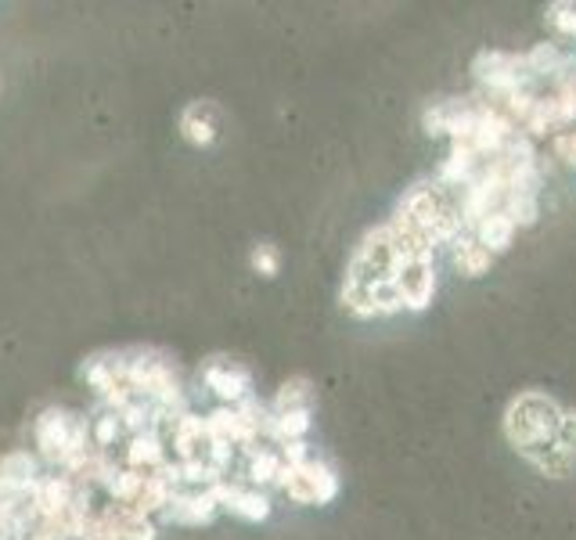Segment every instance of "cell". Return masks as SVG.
<instances>
[{
    "instance_id": "cell-1",
    "label": "cell",
    "mask_w": 576,
    "mask_h": 540,
    "mask_svg": "<svg viewBox=\"0 0 576 540\" xmlns=\"http://www.w3.org/2000/svg\"><path fill=\"white\" fill-rule=\"evenodd\" d=\"M562 422H566V407H558V400L540 389H526L504 411V436L519 454H526V450L555 443Z\"/></svg>"
},
{
    "instance_id": "cell-2",
    "label": "cell",
    "mask_w": 576,
    "mask_h": 540,
    "mask_svg": "<svg viewBox=\"0 0 576 540\" xmlns=\"http://www.w3.org/2000/svg\"><path fill=\"white\" fill-rule=\"evenodd\" d=\"M404 260H400V252L393 245V234L389 227H371L364 238L357 242L350 256V267H346V281L353 285H378V281H396Z\"/></svg>"
},
{
    "instance_id": "cell-3",
    "label": "cell",
    "mask_w": 576,
    "mask_h": 540,
    "mask_svg": "<svg viewBox=\"0 0 576 540\" xmlns=\"http://www.w3.org/2000/svg\"><path fill=\"white\" fill-rule=\"evenodd\" d=\"M278 486L285 490L296 504H328L339 497V476L335 468L321 458H310L296 468H281Z\"/></svg>"
},
{
    "instance_id": "cell-4",
    "label": "cell",
    "mask_w": 576,
    "mask_h": 540,
    "mask_svg": "<svg viewBox=\"0 0 576 540\" xmlns=\"http://www.w3.org/2000/svg\"><path fill=\"white\" fill-rule=\"evenodd\" d=\"M36 443H40L47 458L76 461L83 454V447H87V422L58 411V407H47L36 418Z\"/></svg>"
},
{
    "instance_id": "cell-5",
    "label": "cell",
    "mask_w": 576,
    "mask_h": 540,
    "mask_svg": "<svg viewBox=\"0 0 576 540\" xmlns=\"http://www.w3.org/2000/svg\"><path fill=\"white\" fill-rule=\"evenodd\" d=\"M436 285H440V278H436V256L404 263L400 274H396V288L404 296V310H411V314L429 310L432 299H436Z\"/></svg>"
},
{
    "instance_id": "cell-6",
    "label": "cell",
    "mask_w": 576,
    "mask_h": 540,
    "mask_svg": "<svg viewBox=\"0 0 576 540\" xmlns=\"http://www.w3.org/2000/svg\"><path fill=\"white\" fill-rule=\"evenodd\" d=\"M213 490V497L224 508H231V515H238V519L245 522H263L270 515V497L263 494V490H256V486H238V483H213L209 486Z\"/></svg>"
},
{
    "instance_id": "cell-7",
    "label": "cell",
    "mask_w": 576,
    "mask_h": 540,
    "mask_svg": "<svg viewBox=\"0 0 576 540\" xmlns=\"http://www.w3.org/2000/svg\"><path fill=\"white\" fill-rule=\"evenodd\" d=\"M206 382H209V389H213V393L231 407H238L242 400H249L252 396L249 371H245L242 364H231V360H213V364L206 368Z\"/></svg>"
},
{
    "instance_id": "cell-8",
    "label": "cell",
    "mask_w": 576,
    "mask_h": 540,
    "mask_svg": "<svg viewBox=\"0 0 576 540\" xmlns=\"http://www.w3.org/2000/svg\"><path fill=\"white\" fill-rule=\"evenodd\" d=\"M220 508V501L213 497V490H198V494H173L166 504V519L184 522V526H202L209 522Z\"/></svg>"
},
{
    "instance_id": "cell-9",
    "label": "cell",
    "mask_w": 576,
    "mask_h": 540,
    "mask_svg": "<svg viewBox=\"0 0 576 540\" xmlns=\"http://www.w3.org/2000/svg\"><path fill=\"white\" fill-rule=\"evenodd\" d=\"M216 130H220V123H216L213 101H191L180 112V134H184V141L198 144V148H209L216 141Z\"/></svg>"
},
{
    "instance_id": "cell-10",
    "label": "cell",
    "mask_w": 576,
    "mask_h": 540,
    "mask_svg": "<svg viewBox=\"0 0 576 540\" xmlns=\"http://www.w3.org/2000/svg\"><path fill=\"white\" fill-rule=\"evenodd\" d=\"M515 234H519V227H515V220L504 209H494L490 216H483L476 224V231H472V238H476L479 245H483L490 256H501V252H508L512 249V242H515Z\"/></svg>"
},
{
    "instance_id": "cell-11",
    "label": "cell",
    "mask_w": 576,
    "mask_h": 540,
    "mask_svg": "<svg viewBox=\"0 0 576 540\" xmlns=\"http://www.w3.org/2000/svg\"><path fill=\"white\" fill-rule=\"evenodd\" d=\"M450 260H454V270L465 274V278H483L486 270L494 267V256H490L468 231L450 245Z\"/></svg>"
},
{
    "instance_id": "cell-12",
    "label": "cell",
    "mask_w": 576,
    "mask_h": 540,
    "mask_svg": "<svg viewBox=\"0 0 576 540\" xmlns=\"http://www.w3.org/2000/svg\"><path fill=\"white\" fill-rule=\"evenodd\" d=\"M522 458L530 461L533 468H537L540 476H551V479H562V476H569L573 472V465H576V454L573 450H566L562 443H548V447H537V450H526Z\"/></svg>"
},
{
    "instance_id": "cell-13",
    "label": "cell",
    "mask_w": 576,
    "mask_h": 540,
    "mask_svg": "<svg viewBox=\"0 0 576 540\" xmlns=\"http://www.w3.org/2000/svg\"><path fill=\"white\" fill-rule=\"evenodd\" d=\"M314 382L303 375L288 378L285 386L278 389L274 404H270V414H288V411H314Z\"/></svg>"
},
{
    "instance_id": "cell-14",
    "label": "cell",
    "mask_w": 576,
    "mask_h": 540,
    "mask_svg": "<svg viewBox=\"0 0 576 540\" xmlns=\"http://www.w3.org/2000/svg\"><path fill=\"white\" fill-rule=\"evenodd\" d=\"M206 425H202V418H195V414H184L177 422V429H173V443H177V450H180V458L184 461H195V458H202L206 454Z\"/></svg>"
},
{
    "instance_id": "cell-15",
    "label": "cell",
    "mask_w": 576,
    "mask_h": 540,
    "mask_svg": "<svg viewBox=\"0 0 576 540\" xmlns=\"http://www.w3.org/2000/svg\"><path fill=\"white\" fill-rule=\"evenodd\" d=\"M33 504L47 515V519H54V515H62L65 508H69V504H72V501H69V483H65V479H58V476L40 479V483H36Z\"/></svg>"
},
{
    "instance_id": "cell-16",
    "label": "cell",
    "mask_w": 576,
    "mask_h": 540,
    "mask_svg": "<svg viewBox=\"0 0 576 540\" xmlns=\"http://www.w3.org/2000/svg\"><path fill=\"white\" fill-rule=\"evenodd\" d=\"M0 483L15 486V490H29L36 483V461L29 458V450H15L0 461Z\"/></svg>"
},
{
    "instance_id": "cell-17",
    "label": "cell",
    "mask_w": 576,
    "mask_h": 540,
    "mask_svg": "<svg viewBox=\"0 0 576 540\" xmlns=\"http://www.w3.org/2000/svg\"><path fill=\"white\" fill-rule=\"evenodd\" d=\"M501 209L512 216L515 227H533L540 220V195H530V191H508Z\"/></svg>"
},
{
    "instance_id": "cell-18",
    "label": "cell",
    "mask_w": 576,
    "mask_h": 540,
    "mask_svg": "<svg viewBox=\"0 0 576 540\" xmlns=\"http://www.w3.org/2000/svg\"><path fill=\"white\" fill-rule=\"evenodd\" d=\"M281 468H285V461H281V454L278 450H256L249 458V483L260 490V486H267V483H278L281 479Z\"/></svg>"
},
{
    "instance_id": "cell-19",
    "label": "cell",
    "mask_w": 576,
    "mask_h": 540,
    "mask_svg": "<svg viewBox=\"0 0 576 540\" xmlns=\"http://www.w3.org/2000/svg\"><path fill=\"white\" fill-rule=\"evenodd\" d=\"M126 461L130 465H159L162 461V443L155 432H137L130 447H126Z\"/></svg>"
},
{
    "instance_id": "cell-20",
    "label": "cell",
    "mask_w": 576,
    "mask_h": 540,
    "mask_svg": "<svg viewBox=\"0 0 576 540\" xmlns=\"http://www.w3.org/2000/svg\"><path fill=\"white\" fill-rule=\"evenodd\" d=\"M249 263H252V270H256L260 278H278V270H281V252L274 249V245H270V242H263V245H256V249H252Z\"/></svg>"
},
{
    "instance_id": "cell-21",
    "label": "cell",
    "mask_w": 576,
    "mask_h": 540,
    "mask_svg": "<svg viewBox=\"0 0 576 540\" xmlns=\"http://www.w3.org/2000/svg\"><path fill=\"white\" fill-rule=\"evenodd\" d=\"M144 479L148 476H137V472H116V479H112V494L123 497V501H137V494L144 490Z\"/></svg>"
},
{
    "instance_id": "cell-22",
    "label": "cell",
    "mask_w": 576,
    "mask_h": 540,
    "mask_svg": "<svg viewBox=\"0 0 576 540\" xmlns=\"http://www.w3.org/2000/svg\"><path fill=\"white\" fill-rule=\"evenodd\" d=\"M119 540H155V526L144 515H123V533H119Z\"/></svg>"
},
{
    "instance_id": "cell-23",
    "label": "cell",
    "mask_w": 576,
    "mask_h": 540,
    "mask_svg": "<svg viewBox=\"0 0 576 540\" xmlns=\"http://www.w3.org/2000/svg\"><path fill=\"white\" fill-rule=\"evenodd\" d=\"M551 152H555V159H562L576 170V130H562V134L551 137Z\"/></svg>"
},
{
    "instance_id": "cell-24",
    "label": "cell",
    "mask_w": 576,
    "mask_h": 540,
    "mask_svg": "<svg viewBox=\"0 0 576 540\" xmlns=\"http://www.w3.org/2000/svg\"><path fill=\"white\" fill-rule=\"evenodd\" d=\"M123 422H119V414H101L98 422H94V443L98 447H112V440L119 436Z\"/></svg>"
}]
</instances>
